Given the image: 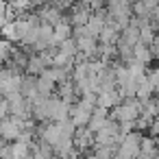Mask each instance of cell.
<instances>
[{
  "label": "cell",
  "instance_id": "7",
  "mask_svg": "<svg viewBox=\"0 0 159 159\" xmlns=\"http://www.w3.org/2000/svg\"><path fill=\"white\" fill-rule=\"evenodd\" d=\"M122 94L116 89V92H102V94H98V102H96V107H102V109H113V107H118V105H122Z\"/></svg>",
  "mask_w": 159,
  "mask_h": 159
},
{
  "label": "cell",
  "instance_id": "22",
  "mask_svg": "<svg viewBox=\"0 0 159 159\" xmlns=\"http://www.w3.org/2000/svg\"><path fill=\"white\" fill-rule=\"evenodd\" d=\"M155 159H159V152H157V157H155Z\"/></svg>",
  "mask_w": 159,
  "mask_h": 159
},
{
  "label": "cell",
  "instance_id": "16",
  "mask_svg": "<svg viewBox=\"0 0 159 159\" xmlns=\"http://www.w3.org/2000/svg\"><path fill=\"white\" fill-rule=\"evenodd\" d=\"M155 37H157V33H155L150 26H146V29H142V31H139V42H142V44H146V46H150V44L155 42Z\"/></svg>",
  "mask_w": 159,
  "mask_h": 159
},
{
  "label": "cell",
  "instance_id": "6",
  "mask_svg": "<svg viewBox=\"0 0 159 159\" xmlns=\"http://www.w3.org/2000/svg\"><path fill=\"white\" fill-rule=\"evenodd\" d=\"M157 152H159V137L144 135L142 146H139V159H155Z\"/></svg>",
  "mask_w": 159,
  "mask_h": 159
},
{
  "label": "cell",
  "instance_id": "21",
  "mask_svg": "<svg viewBox=\"0 0 159 159\" xmlns=\"http://www.w3.org/2000/svg\"><path fill=\"white\" fill-rule=\"evenodd\" d=\"M7 2H16V0H7Z\"/></svg>",
  "mask_w": 159,
  "mask_h": 159
},
{
  "label": "cell",
  "instance_id": "10",
  "mask_svg": "<svg viewBox=\"0 0 159 159\" xmlns=\"http://www.w3.org/2000/svg\"><path fill=\"white\" fill-rule=\"evenodd\" d=\"M46 70H48V66L44 63L42 55H31L29 66H26V74H31V76H42Z\"/></svg>",
  "mask_w": 159,
  "mask_h": 159
},
{
  "label": "cell",
  "instance_id": "17",
  "mask_svg": "<svg viewBox=\"0 0 159 159\" xmlns=\"http://www.w3.org/2000/svg\"><path fill=\"white\" fill-rule=\"evenodd\" d=\"M107 120H109V118H107ZM107 120H105V118H98V116H92V120H89L87 129H89V131H94V133H98V131H102V129H105Z\"/></svg>",
  "mask_w": 159,
  "mask_h": 159
},
{
  "label": "cell",
  "instance_id": "20",
  "mask_svg": "<svg viewBox=\"0 0 159 159\" xmlns=\"http://www.w3.org/2000/svg\"><path fill=\"white\" fill-rule=\"evenodd\" d=\"M7 144H9V142H7V139H5V137H0V150H2V148H5V146H7Z\"/></svg>",
  "mask_w": 159,
  "mask_h": 159
},
{
  "label": "cell",
  "instance_id": "19",
  "mask_svg": "<svg viewBox=\"0 0 159 159\" xmlns=\"http://www.w3.org/2000/svg\"><path fill=\"white\" fill-rule=\"evenodd\" d=\"M148 48H150V55H152V59H155V61H159V35L155 37V42H152Z\"/></svg>",
  "mask_w": 159,
  "mask_h": 159
},
{
  "label": "cell",
  "instance_id": "11",
  "mask_svg": "<svg viewBox=\"0 0 159 159\" xmlns=\"http://www.w3.org/2000/svg\"><path fill=\"white\" fill-rule=\"evenodd\" d=\"M133 59L137 61V63H142V66H148L150 61H152V55H150V48L146 46V44H137L135 48H133Z\"/></svg>",
  "mask_w": 159,
  "mask_h": 159
},
{
  "label": "cell",
  "instance_id": "13",
  "mask_svg": "<svg viewBox=\"0 0 159 159\" xmlns=\"http://www.w3.org/2000/svg\"><path fill=\"white\" fill-rule=\"evenodd\" d=\"M120 42H122V44H126V46H131V48H135V46L139 44V29H135V26L124 29V31H122Z\"/></svg>",
  "mask_w": 159,
  "mask_h": 159
},
{
  "label": "cell",
  "instance_id": "3",
  "mask_svg": "<svg viewBox=\"0 0 159 159\" xmlns=\"http://www.w3.org/2000/svg\"><path fill=\"white\" fill-rule=\"evenodd\" d=\"M94 146H96V133L89 131L87 126L76 129V133H74V148L81 150V152H87V150H92Z\"/></svg>",
  "mask_w": 159,
  "mask_h": 159
},
{
  "label": "cell",
  "instance_id": "9",
  "mask_svg": "<svg viewBox=\"0 0 159 159\" xmlns=\"http://www.w3.org/2000/svg\"><path fill=\"white\" fill-rule=\"evenodd\" d=\"M120 37H122V33H120L116 26L107 24V26H105V31L100 33L98 42H100L102 46H118V44H120Z\"/></svg>",
  "mask_w": 159,
  "mask_h": 159
},
{
  "label": "cell",
  "instance_id": "23",
  "mask_svg": "<svg viewBox=\"0 0 159 159\" xmlns=\"http://www.w3.org/2000/svg\"><path fill=\"white\" fill-rule=\"evenodd\" d=\"M0 124H2V120H0Z\"/></svg>",
  "mask_w": 159,
  "mask_h": 159
},
{
  "label": "cell",
  "instance_id": "15",
  "mask_svg": "<svg viewBox=\"0 0 159 159\" xmlns=\"http://www.w3.org/2000/svg\"><path fill=\"white\" fill-rule=\"evenodd\" d=\"M59 52H63V55H68V57H76L79 55V46H76V39L74 37H70V39H66V42H61L59 44Z\"/></svg>",
  "mask_w": 159,
  "mask_h": 159
},
{
  "label": "cell",
  "instance_id": "18",
  "mask_svg": "<svg viewBox=\"0 0 159 159\" xmlns=\"http://www.w3.org/2000/svg\"><path fill=\"white\" fill-rule=\"evenodd\" d=\"M133 16L135 18H150V11H148V7L139 0V2H133Z\"/></svg>",
  "mask_w": 159,
  "mask_h": 159
},
{
  "label": "cell",
  "instance_id": "12",
  "mask_svg": "<svg viewBox=\"0 0 159 159\" xmlns=\"http://www.w3.org/2000/svg\"><path fill=\"white\" fill-rule=\"evenodd\" d=\"M137 100H142V102H146V100H152L155 98V87H152V83L148 81V76L139 83V87H137V96H135Z\"/></svg>",
  "mask_w": 159,
  "mask_h": 159
},
{
  "label": "cell",
  "instance_id": "5",
  "mask_svg": "<svg viewBox=\"0 0 159 159\" xmlns=\"http://www.w3.org/2000/svg\"><path fill=\"white\" fill-rule=\"evenodd\" d=\"M92 113H94V111H89V109L81 107L79 102L70 107V120L74 122V126H76V129L87 126V124H89V120H92Z\"/></svg>",
  "mask_w": 159,
  "mask_h": 159
},
{
  "label": "cell",
  "instance_id": "4",
  "mask_svg": "<svg viewBox=\"0 0 159 159\" xmlns=\"http://www.w3.org/2000/svg\"><path fill=\"white\" fill-rule=\"evenodd\" d=\"M35 13L39 16V22H42V24H50V26H57V24L63 20V16H66L61 9H57V7H52V5H42V7H37Z\"/></svg>",
  "mask_w": 159,
  "mask_h": 159
},
{
  "label": "cell",
  "instance_id": "2",
  "mask_svg": "<svg viewBox=\"0 0 159 159\" xmlns=\"http://www.w3.org/2000/svg\"><path fill=\"white\" fill-rule=\"evenodd\" d=\"M66 16H68V20H70V24H72L74 29H76V26H87V22H89V18H92V9L85 7V5H81V2H76V5L70 7V11H68Z\"/></svg>",
  "mask_w": 159,
  "mask_h": 159
},
{
  "label": "cell",
  "instance_id": "1",
  "mask_svg": "<svg viewBox=\"0 0 159 159\" xmlns=\"http://www.w3.org/2000/svg\"><path fill=\"white\" fill-rule=\"evenodd\" d=\"M22 131H24V120L13 118V116L5 118V120H2V124H0V137H5L9 144L18 142V139H20V135H22Z\"/></svg>",
  "mask_w": 159,
  "mask_h": 159
},
{
  "label": "cell",
  "instance_id": "24",
  "mask_svg": "<svg viewBox=\"0 0 159 159\" xmlns=\"http://www.w3.org/2000/svg\"><path fill=\"white\" fill-rule=\"evenodd\" d=\"M55 159H57V157H55Z\"/></svg>",
  "mask_w": 159,
  "mask_h": 159
},
{
  "label": "cell",
  "instance_id": "14",
  "mask_svg": "<svg viewBox=\"0 0 159 159\" xmlns=\"http://www.w3.org/2000/svg\"><path fill=\"white\" fill-rule=\"evenodd\" d=\"M13 48H16V46H13L11 42H7L5 37H0V70H2V66H5V63H9Z\"/></svg>",
  "mask_w": 159,
  "mask_h": 159
},
{
  "label": "cell",
  "instance_id": "8",
  "mask_svg": "<svg viewBox=\"0 0 159 159\" xmlns=\"http://www.w3.org/2000/svg\"><path fill=\"white\" fill-rule=\"evenodd\" d=\"M72 31H74V26L70 24L68 16H63V20L55 26V46H59V44L66 42V39H70V37H72Z\"/></svg>",
  "mask_w": 159,
  "mask_h": 159
}]
</instances>
